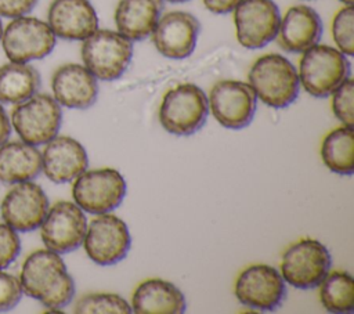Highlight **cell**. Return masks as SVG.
<instances>
[{
    "label": "cell",
    "mask_w": 354,
    "mask_h": 314,
    "mask_svg": "<svg viewBox=\"0 0 354 314\" xmlns=\"http://www.w3.org/2000/svg\"><path fill=\"white\" fill-rule=\"evenodd\" d=\"M19 282L24 295L39 300L51 311L68 306L75 296V282L59 253L37 249L24 261Z\"/></svg>",
    "instance_id": "cell-1"
},
{
    "label": "cell",
    "mask_w": 354,
    "mask_h": 314,
    "mask_svg": "<svg viewBox=\"0 0 354 314\" xmlns=\"http://www.w3.org/2000/svg\"><path fill=\"white\" fill-rule=\"evenodd\" d=\"M248 83L257 100L275 109L289 107L300 91L297 69L285 55L277 53L264 54L252 64Z\"/></svg>",
    "instance_id": "cell-2"
},
{
    "label": "cell",
    "mask_w": 354,
    "mask_h": 314,
    "mask_svg": "<svg viewBox=\"0 0 354 314\" xmlns=\"http://www.w3.org/2000/svg\"><path fill=\"white\" fill-rule=\"evenodd\" d=\"M297 75L306 93L325 98L350 77V62L336 47L317 43L301 53Z\"/></svg>",
    "instance_id": "cell-3"
},
{
    "label": "cell",
    "mask_w": 354,
    "mask_h": 314,
    "mask_svg": "<svg viewBox=\"0 0 354 314\" xmlns=\"http://www.w3.org/2000/svg\"><path fill=\"white\" fill-rule=\"evenodd\" d=\"M207 115V95L194 83H181L169 89L159 107L162 127L174 136L195 134L206 123Z\"/></svg>",
    "instance_id": "cell-4"
},
{
    "label": "cell",
    "mask_w": 354,
    "mask_h": 314,
    "mask_svg": "<svg viewBox=\"0 0 354 314\" xmlns=\"http://www.w3.org/2000/svg\"><path fill=\"white\" fill-rule=\"evenodd\" d=\"M80 55L83 65L97 80H116L131 62L133 41L118 30L97 29L83 40Z\"/></svg>",
    "instance_id": "cell-5"
},
{
    "label": "cell",
    "mask_w": 354,
    "mask_h": 314,
    "mask_svg": "<svg viewBox=\"0 0 354 314\" xmlns=\"http://www.w3.org/2000/svg\"><path fill=\"white\" fill-rule=\"evenodd\" d=\"M10 122L22 141L35 147L44 145L58 136L62 109L53 95L36 93L14 105Z\"/></svg>",
    "instance_id": "cell-6"
},
{
    "label": "cell",
    "mask_w": 354,
    "mask_h": 314,
    "mask_svg": "<svg viewBox=\"0 0 354 314\" xmlns=\"http://www.w3.org/2000/svg\"><path fill=\"white\" fill-rule=\"evenodd\" d=\"M0 43L8 61L30 62L51 54L57 37L46 21L22 15L3 26Z\"/></svg>",
    "instance_id": "cell-7"
},
{
    "label": "cell",
    "mask_w": 354,
    "mask_h": 314,
    "mask_svg": "<svg viewBox=\"0 0 354 314\" xmlns=\"http://www.w3.org/2000/svg\"><path fill=\"white\" fill-rule=\"evenodd\" d=\"M126 190V181L119 170L102 167L79 174L72 185V196L83 212L102 214L120 206Z\"/></svg>",
    "instance_id": "cell-8"
},
{
    "label": "cell",
    "mask_w": 354,
    "mask_h": 314,
    "mask_svg": "<svg viewBox=\"0 0 354 314\" xmlns=\"http://www.w3.org/2000/svg\"><path fill=\"white\" fill-rule=\"evenodd\" d=\"M332 257L324 243L304 238L290 245L281 260L283 281L297 289L318 286L329 273Z\"/></svg>",
    "instance_id": "cell-9"
},
{
    "label": "cell",
    "mask_w": 354,
    "mask_h": 314,
    "mask_svg": "<svg viewBox=\"0 0 354 314\" xmlns=\"http://www.w3.org/2000/svg\"><path fill=\"white\" fill-rule=\"evenodd\" d=\"M207 105L217 123L225 129L241 130L252 123L257 97L249 83L225 79L213 84Z\"/></svg>",
    "instance_id": "cell-10"
},
{
    "label": "cell",
    "mask_w": 354,
    "mask_h": 314,
    "mask_svg": "<svg viewBox=\"0 0 354 314\" xmlns=\"http://www.w3.org/2000/svg\"><path fill=\"white\" fill-rule=\"evenodd\" d=\"M86 255L98 266H113L122 261L131 246L126 223L112 213L97 214L87 224L83 238Z\"/></svg>",
    "instance_id": "cell-11"
},
{
    "label": "cell",
    "mask_w": 354,
    "mask_h": 314,
    "mask_svg": "<svg viewBox=\"0 0 354 314\" xmlns=\"http://www.w3.org/2000/svg\"><path fill=\"white\" fill-rule=\"evenodd\" d=\"M232 12L236 40L242 47L256 50L277 39L281 14L274 0H241Z\"/></svg>",
    "instance_id": "cell-12"
},
{
    "label": "cell",
    "mask_w": 354,
    "mask_h": 314,
    "mask_svg": "<svg viewBox=\"0 0 354 314\" xmlns=\"http://www.w3.org/2000/svg\"><path fill=\"white\" fill-rule=\"evenodd\" d=\"M39 228L44 246L55 253L64 255L73 252L83 243L87 219L75 202L58 201L53 206H48Z\"/></svg>",
    "instance_id": "cell-13"
},
{
    "label": "cell",
    "mask_w": 354,
    "mask_h": 314,
    "mask_svg": "<svg viewBox=\"0 0 354 314\" xmlns=\"http://www.w3.org/2000/svg\"><path fill=\"white\" fill-rule=\"evenodd\" d=\"M238 302L259 311L277 310L285 297V281L281 273L268 264H253L245 268L235 281Z\"/></svg>",
    "instance_id": "cell-14"
},
{
    "label": "cell",
    "mask_w": 354,
    "mask_h": 314,
    "mask_svg": "<svg viewBox=\"0 0 354 314\" xmlns=\"http://www.w3.org/2000/svg\"><path fill=\"white\" fill-rule=\"evenodd\" d=\"M48 198L44 190L30 181L15 183L0 203V216L17 232L37 230L48 210Z\"/></svg>",
    "instance_id": "cell-15"
},
{
    "label": "cell",
    "mask_w": 354,
    "mask_h": 314,
    "mask_svg": "<svg viewBox=\"0 0 354 314\" xmlns=\"http://www.w3.org/2000/svg\"><path fill=\"white\" fill-rule=\"evenodd\" d=\"M201 24L188 11L174 10L159 17L151 39L158 53L170 59L189 57L198 41Z\"/></svg>",
    "instance_id": "cell-16"
},
{
    "label": "cell",
    "mask_w": 354,
    "mask_h": 314,
    "mask_svg": "<svg viewBox=\"0 0 354 314\" xmlns=\"http://www.w3.org/2000/svg\"><path fill=\"white\" fill-rule=\"evenodd\" d=\"M55 37L83 41L98 29V15L90 0H53L47 21Z\"/></svg>",
    "instance_id": "cell-17"
},
{
    "label": "cell",
    "mask_w": 354,
    "mask_h": 314,
    "mask_svg": "<svg viewBox=\"0 0 354 314\" xmlns=\"http://www.w3.org/2000/svg\"><path fill=\"white\" fill-rule=\"evenodd\" d=\"M51 91L61 107L87 109L97 101L98 82L84 65L69 62L54 71Z\"/></svg>",
    "instance_id": "cell-18"
},
{
    "label": "cell",
    "mask_w": 354,
    "mask_h": 314,
    "mask_svg": "<svg viewBox=\"0 0 354 314\" xmlns=\"http://www.w3.org/2000/svg\"><path fill=\"white\" fill-rule=\"evenodd\" d=\"M44 145L41 172L50 181L69 183L87 170L88 156L77 140L69 136H55Z\"/></svg>",
    "instance_id": "cell-19"
},
{
    "label": "cell",
    "mask_w": 354,
    "mask_h": 314,
    "mask_svg": "<svg viewBox=\"0 0 354 314\" xmlns=\"http://www.w3.org/2000/svg\"><path fill=\"white\" fill-rule=\"evenodd\" d=\"M322 36V19L310 6L297 4L286 10L278 28V44L288 53H303Z\"/></svg>",
    "instance_id": "cell-20"
},
{
    "label": "cell",
    "mask_w": 354,
    "mask_h": 314,
    "mask_svg": "<svg viewBox=\"0 0 354 314\" xmlns=\"http://www.w3.org/2000/svg\"><path fill=\"white\" fill-rule=\"evenodd\" d=\"M130 307L136 314H181L187 308V302L174 284L149 278L136 288Z\"/></svg>",
    "instance_id": "cell-21"
},
{
    "label": "cell",
    "mask_w": 354,
    "mask_h": 314,
    "mask_svg": "<svg viewBox=\"0 0 354 314\" xmlns=\"http://www.w3.org/2000/svg\"><path fill=\"white\" fill-rule=\"evenodd\" d=\"M163 8V0H119L115 8L116 30L131 41L151 36Z\"/></svg>",
    "instance_id": "cell-22"
},
{
    "label": "cell",
    "mask_w": 354,
    "mask_h": 314,
    "mask_svg": "<svg viewBox=\"0 0 354 314\" xmlns=\"http://www.w3.org/2000/svg\"><path fill=\"white\" fill-rule=\"evenodd\" d=\"M41 172V152L37 147L19 141L0 145V181L15 184L30 181Z\"/></svg>",
    "instance_id": "cell-23"
},
{
    "label": "cell",
    "mask_w": 354,
    "mask_h": 314,
    "mask_svg": "<svg viewBox=\"0 0 354 314\" xmlns=\"http://www.w3.org/2000/svg\"><path fill=\"white\" fill-rule=\"evenodd\" d=\"M40 87V73L29 62L8 61L0 66V102L19 104Z\"/></svg>",
    "instance_id": "cell-24"
},
{
    "label": "cell",
    "mask_w": 354,
    "mask_h": 314,
    "mask_svg": "<svg viewBox=\"0 0 354 314\" xmlns=\"http://www.w3.org/2000/svg\"><path fill=\"white\" fill-rule=\"evenodd\" d=\"M324 165L340 176L354 173V133L350 126H340L329 131L321 145Z\"/></svg>",
    "instance_id": "cell-25"
},
{
    "label": "cell",
    "mask_w": 354,
    "mask_h": 314,
    "mask_svg": "<svg viewBox=\"0 0 354 314\" xmlns=\"http://www.w3.org/2000/svg\"><path fill=\"white\" fill-rule=\"evenodd\" d=\"M319 285V299L326 311L335 314L354 311V279L350 273H328Z\"/></svg>",
    "instance_id": "cell-26"
},
{
    "label": "cell",
    "mask_w": 354,
    "mask_h": 314,
    "mask_svg": "<svg viewBox=\"0 0 354 314\" xmlns=\"http://www.w3.org/2000/svg\"><path fill=\"white\" fill-rule=\"evenodd\" d=\"M77 314H130V304L116 293H90L82 296L73 307Z\"/></svg>",
    "instance_id": "cell-27"
},
{
    "label": "cell",
    "mask_w": 354,
    "mask_h": 314,
    "mask_svg": "<svg viewBox=\"0 0 354 314\" xmlns=\"http://www.w3.org/2000/svg\"><path fill=\"white\" fill-rule=\"evenodd\" d=\"M332 37L336 48L346 57L354 54V8L343 6L332 19Z\"/></svg>",
    "instance_id": "cell-28"
},
{
    "label": "cell",
    "mask_w": 354,
    "mask_h": 314,
    "mask_svg": "<svg viewBox=\"0 0 354 314\" xmlns=\"http://www.w3.org/2000/svg\"><path fill=\"white\" fill-rule=\"evenodd\" d=\"M330 95L333 115L344 126L354 127V80L346 79Z\"/></svg>",
    "instance_id": "cell-29"
},
{
    "label": "cell",
    "mask_w": 354,
    "mask_h": 314,
    "mask_svg": "<svg viewBox=\"0 0 354 314\" xmlns=\"http://www.w3.org/2000/svg\"><path fill=\"white\" fill-rule=\"evenodd\" d=\"M22 286L19 278L0 268V311L14 308L22 297Z\"/></svg>",
    "instance_id": "cell-30"
},
{
    "label": "cell",
    "mask_w": 354,
    "mask_h": 314,
    "mask_svg": "<svg viewBox=\"0 0 354 314\" xmlns=\"http://www.w3.org/2000/svg\"><path fill=\"white\" fill-rule=\"evenodd\" d=\"M21 252L18 232L4 221L0 223V268L8 267Z\"/></svg>",
    "instance_id": "cell-31"
},
{
    "label": "cell",
    "mask_w": 354,
    "mask_h": 314,
    "mask_svg": "<svg viewBox=\"0 0 354 314\" xmlns=\"http://www.w3.org/2000/svg\"><path fill=\"white\" fill-rule=\"evenodd\" d=\"M39 0H0V17L17 18L28 15Z\"/></svg>",
    "instance_id": "cell-32"
},
{
    "label": "cell",
    "mask_w": 354,
    "mask_h": 314,
    "mask_svg": "<svg viewBox=\"0 0 354 314\" xmlns=\"http://www.w3.org/2000/svg\"><path fill=\"white\" fill-rule=\"evenodd\" d=\"M205 7L213 14H228L232 12L235 6L241 0H202Z\"/></svg>",
    "instance_id": "cell-33"
},
{
    "label": "cell",
    "mask_w": 354,
    "mask_h": 314,
    "mask_svg": "<svg viewBox=\"0 0 354 314\" xmlns=\"http://www.w3.org/2000/svg\"><path fill=\"white\" fill-rule=\"evenodd\" d=\"M11 122H10V116L7 115L3 104L0 102V145L3 142H6L11 134Z\"/></svg>",
    "instance_id": "cell-34"
},
{
    "label": "cell",
    "mask_w": 354,
    "mask_h": 314,
    "mask_svg": "<svg viewBox=\"0 0 354 314\" xmlns=\"http://www.w3.org/2000/svg\"><path fill=\"white\" fill-rule=\"evenodd\" d=\"M340 3H343L344 6H353V0H339Z\"/></svg>",
    "instance_id": "cell-35"
},
{
    "label": "cell",
    "mask_w": 354,
    "mask_h": 314,
    "mask_svg": "<svg viewBox=\"0 0 354 314\" xmlns=\"http://www.w3.org/2000/svg\"><path fill=\"white\" fill-rule=\"evenodd\" d=\"M163 1H167V3H185V1H189V0H163Z\"/></svg>",
    "instance_id": "cell-36"
},
{
    "label": "cell",
    "mask_w": 354,
    "mask_h": 314,
    "mask_svg": "<svg viewBox=\"0 0 354 314\" xmlns=\"http://www.w3.org/2000/svg\"><path fill=\"white\" fill-rule=\"evenodd\" d=\"M1 33H3V22H1V17H0V39H1Z\"/></svg>",
    "instance_id": "cell-37"
}]
</instances>
